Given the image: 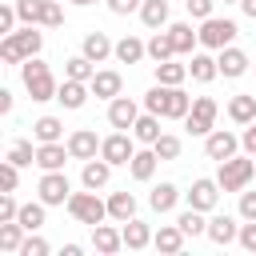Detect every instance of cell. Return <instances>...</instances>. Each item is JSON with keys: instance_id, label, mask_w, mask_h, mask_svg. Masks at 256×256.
<instances>
[{"instance_id": "13", "label": "cell", "mask_w": 256, "mask_h": 256, "mask_svg": "<svg viewBox=\"0 0 256 256\" xmlns=\"http://www.w3.org/2000/svg\"><path fill=\"white\" fill-rule=\"evenodd\" d=\"M88 88H92V96H100V100H116V96L124 92V76L112 72V68H100V72L88 80Z\"/></svg>"}, {"instance_id": "53", "label": "cell", "mask_w": 256, "mask_h": 256, "mask_svg": "<svg viewBox=\"0 0 256 256\" xmlns=\"http://www.w3.org/2000/svg\"><path fill=\"white\" fill-rule=\"evenodd\" d=\"M240 148H244L248 156H256V120H252V124H244V136H240Z\"/></svg>"}, {"instance_id": "23", "label": "cell", "mask_w": 256, "mask_h": 256, "mask_svg": "<svg viewBox=\"0 0 256 256\" xmlns=\"http://www.w3.org/2000/svg\"><path fill=\"white\" fill-rule=\"evenodd\" d=\"M148 204H152V212H172L176 204H180V188L172 184V180H160L156 188H152V196H148Z\"/></svg>"}, {"instance_id": "45", "label": "cell", "mask_w": 256, "mask_h": 256, "mask_svg": "<svg viewBox=\"0 0 256 256\" xmlns=\"http://www.w3.org/2000/svg\"><path fill=\"white\" fill-rule=\"evenodd\" d=\"M16 184H20V164L4 160V164H0V188H4V192H16Z\"/></svg>"}, {"instance_id": "29", "label": "cell", "mask_w": 256, "mask_h": 256, "mask_svg": "<svg viewBox=\"0 0 256 256\" xmlns=\"http://www.w3.org/2000/svg\"><path fill=\"white\" fill-rule=\"evenodd\" d=\"M192 112V96L176 84V88H168V100H164V120H184Z\"/></svg>"}, {"instance_id": "20", "label": "cell", "mask_w": 256, "mask_h": 256, "mask_svg": "<svg viewBox=\"0 0 256 256\" xmlns=\"http://www.w3.org/2000/svg\"><path fill=\"white\" fill-rule=\"evenodd\" d=\"M188 76H192L196 84H212V80L220 76L216 56H208V52H192V60H188Z\"/></svg>"}, {"instance_id": "43", "label": "cell", "mask_w": 256, "mask_h": 256, "mask_svg": "<svg viewBox=\"0 0 256 256\" xmlns=\"http://www.w3.org/2000/svg\"><path fill=\"white\" fill-rule=\"evenodd\" d=\"M152 148H156V156H160V160H176L184 144H180V136H172V132H164V136H160V140H156Z\"/></svg>"}, {"instance_id": "27", "label": "cell", "mask_w": 256, "mask_h": 256, "mask_svg": "<svg viewBox=\"0 0 256 256\" xmlns=\"http://www.w3.org/2000/svg\"><path fill=\"white\" fill-rule=\"evenodd\" d=\"M168 32H172V44H176V56H192V48L200 44V32L192 28V24H168Z\"/></svg>"}, {"instance_id": "14", "label": "cell", "mask_w": 256, "mask_h": 256, "mask_svg": "<svg viewBox=\"0 0 256 256\" xmlns=\"http://www.w3.org/2000/svg\"><path fill=\"white\" fill-rule=\"evenodd\" d=\"M100 144H104V140H96L92 128H76V132L68 136V152H72V160H92V156H100Z\"/></svg>"}, {"instance_id": "25", "label": "cell", "mask_w": 256, "mask_h": 256, "mask_svg": "<svg viewBox=\"0 0 256 256\" xmlns=\"http://www.w3.org/2000/svg\"><path fill=\"white\" fill-rule=\"evenodd\" d=\"M156 164H160V156H156V148L148 144L144 152H136V156L128 160V172H132V180H152V176H156Z\"/></svg>"}, {"instance_id": "32", "label": "cell", "mask_w": 256, "mask_h": 256, "mask_svg": "<svg viewBox=\"0 0 256 256\" xmlns=\"http://www.w3.org/2000/svg\"><path fill=\"white\" fill-rule=\"evenodd\" d=\"M24 236H28V228L20 220H0V252H20Z\"/></svg>"}, {"instance_id": "35", "label": "cell", "mask_w": 256, "mask_h": 256, "mask_svg": "<svg viewBox=\"0 0 256 256\" xmlns=\"http://www.w3.org/2000/svg\"><path fill=\"white\" fill-rule=\"evenodd\" d=\"M176 56V44H172V32L164 28V32H152V40H148V60H156V64H164V60H172Z\"/></svg>"}, {"instance_id": "39", "label": "cell", "mask_w": 256, "mask_h": 256, "mask_svg": "<svg viewBox=\"0 0 256 256\" xmlns=\"http://www.w3.org/2000/svg\"><path fill=\"white\" fill-rule=\"evenodd\" d=\"M44 208H48L44 200H36V204H20V216H16V220H20L28 232H40V228H44Z\"/></svg>"}, {"instance_id": "21", "label": "cell", "mask_w": 256, "mask_h": 256, "mask_svg": "<svg viewBox=\"0 0 256 256\" xmlns=\"http://www.w3.org/2000/svg\"><path fill=\"white\" fill-rule=\"evenodd\" d=\"M108 176H112V164L104 160V156H92V160H84V172H80V184L84 188H104L108 184Z\"/></svg>"}, {"instance_id": "16", "label": "cell", "mask_w": 256, "mask_h": 256, "mask_svg": "<svg viewBox=\"0 0 256 256\" xmlns=\"http://www.w3.org/2000/svg\"><path fill=\"white\" fill-rule=\"evenodd\" d=\"M88 96H92V88H88L84 80H68V76L60 80V92H56V100H60V104H64L68 112L84 108V104H88Z\"/></svg>"}, {"instance_id": "52", "label": "cell", "mask_w": 256, "mask_h": 256, "mask_svg": "<svg viewBox=\"0 0 256 256\" xmlns=\"http://www.w3.org/2000/svg\"><path fill=\"white\" fill-rule=\"evenodd\" d=\"M104 4H108L116 16H128V12H140V4H144V0H104Z\"/></svg>"}, {"instance_id": "2", "label": "cell", "mask_w": 256, "mask_h": 256, "mask_svg": "<svg viewBox=\"0 0 256 256\" xmlns=\"http://www.w3.org/2000/svg\"><path fill=\"white\" fill-rule=\"evenodd\" d=\"M40 48H44V32H36V24H24L20 32L0 40V60L4 64H24L28 56H40Z\"/></svg>"}, {"instance_id": "47", "label": "cell", "mask_w": 256, "mask_h": 256, "mask_svg": "<svg viewBox=\"0 0 256 256\" xmlns=\"http://www.w3.org/2000/svg\"><path fill=\"white\" fill-rule=\"evenodd\" d=\"M16 20H20V16H16V4H0V32H4V36L16 32Z\"/></svg>"}, {"instance_id": "22", "label": "cell", "mask_w": 256, "mask_h": 256, "mask_svg": "<svg viewBox=\"0 0 256 256\" xmlns=\"http://www.w3.org/2000/svg\"><path fill=\"white\" fill-rule=\"evenodd\" d=\"M80 52H84L92 64H104V60L116 52V44H112L104 32H88V36H84V44H80Z\"/></svg>"}, {"instance_id": "7", "label": "cell", "mask_w": 256, "mask_h": 256, "mask_svg": "<svg viewBox=\"0 0 256 256\" xmlns=\"http://www.w3.org/2000/svg\"><path fill=\"white\" fill-rule=\"evenodd\" d=\"M100 156H104L112 168H116V164H128V160L136 156V136H132V132H124V128H116L112 136H104Z\"/></svg>"}, {"instance_id": "31", "label": "cell", "mask_w": 256, "mask_h": 256, "mask_svg": "<svg viewBox=\"0 0 256 256\" xmlns=\"http://www.w3.org/2000/svg\"><path fill=\"white\" fill-rule=\"evenodd\" d=\"M32 140H36V144L64 140V124H60V116H40V120L32 124Z\"/></svg>"}, {"instance_id": "33", "label": "cell", "mask_w": 256, "mask_h": 256, "mask_svg": "<svg viewBox=\"0 0 256 256\" xmlns=\"http://www.w3.org/2000/svg\"><path fill=\"white\" fill-rule=\"evenodd\" d=\"M228 116H232V124H252L256 120V96H248V92L232 96L228 100Z\"/></svg>"}, {"instance_id": "41", "label": "cell", "mask_w": 256, "mask_h": 256, "mask_svg": "<svg viewBox=\"0 0 256 256\" xmlns=\"http://www.w3.org/2000/svg\"><path fill=\"white\" fill-rule=\"evenodd\" d=\"M4 160L20 164V168L36 164V148H32V140H12V148H8V156H4Z\"/></svg>"}, {"instance_id": "5", "label": "cell", "mask_w": 256, "mask_h": 256, "mask_svg": "<svg viewBox=\"0 0 256 256\" xmlns=\"http://www.w3.org/2000/svg\"><path fill=\"white\" fill-rule=\"evenodd\" d=\"M236 20H228V16H208V20H200V44L204 48H212V52H220V48H228L232 40H236Z\"/></svg>"}, {"instance_id": "1", "label": "cell", "mask_w": 256, "mask_h": 256, "mask_svg": "<svg viewBox=\"0 0 256 256\" xmlns=\"http://www.w3.org/2000/svg\"><path fill=\"white\" fill-rule=\"evenodd\" d=\"M20 80H24V88H28V96H32L36 104L56 100V92H60V84H56L52 68H48L40 56H28V60L20 64Z\"/></svg>"}, {"instance_id": "38", "label": "cell", "mask_w": 256, "mask_h": 256, "mask_svg": "<svg viewBox=\"0 0 256 256\" xmlns=\"http://www.w3.org/2000/svg\"><path fill=\"white\" fill-rule=\"evenodd\" d=\"M12 4H16L20 24H44V8H48V0H12Z\"/></svg>"}, {"instance_id": "12", "label": "cell", "mask_w": 256, "mask_h": 256, "mask_svg": "<svg viewBox=\"0 0 256 256\" xmlns=\"http://www.w3.org/2000/svg\"><path fill=\"white\" fill-rule=\"evenodd\" d=\"M68 160H72V152H68V140L36 144V168H44V172H56V168H64Z\"/></svg>"}, {"instance_id": "55", "label": "cell", "mask_w": 256, "mask_h": 256, "mask_svg": "<svg viewBox=\"0 0 256 256\" xmlns=\"http://www.w3.org/2000/svg\"><path fill=\"white\" fill-rule=\"evenodd\" d=\"M240 8H244V16H248V20H256V0H240Z\"/></svg>"}, {"instance_id": "10", "label": "cell", "mask_w": 256, "mask_h": 256, "mask_svg": "<svg viewBox=\"0 0 256 256\" xmlns=\"http://www.w3.org/2000/svg\"><path fill=\"white\" fill-rule=\"evenodd\" d=\"M220 184L216 180H208V176H200V180H192V188L184 192L188 196V208H200V212H212L216 208V200H220Z\"/></svg>"}, {"instance_id": "57", "label": "cell", "mask_w": 256, "mask_h": 256, "mask_svg": "<svg viewBox=\"0 0 256 256\" xmlns=\"http://www.w3.org/2000/svg\"><path fill=\"white\" fill-rule=\"evenodd\" d=\"M224 4H240V0H224Z\"/></svg>"}, {"instance_id": "46", "label": "cell", "mask_w": 256, "mask_h": 256, "mask_svg": "<svg viewBox=\"0 0 256 256\" xmlns=\"http://www.w3.org/2000/svg\"><path fill=\"white\" fill-rule=\"evenodd\" d=\"M184 8H188V16H192V20H208V16H212V8H216V0H184Z\"/></svg>"}, {"instance_id": "36", "label": "cell", "mask_w": 256, "mask_h": 256, "mask_svg": "<svg viewBox=\"0 0 256 256\" xmlns=\"http://www.w3.org/2000/svg\"><path fill=\"white\" fill-rule=\"evenodd\" d=\"M64 76H68V80H84V84H88V80L96 76V64H92L84 52H80V56H68V60H64Z\"/></svg>"}, {"instance_id": "49", "label": "cell", "mask_w": 256, "mask_h": 256, "mask_svg": "<svg viewBox=\"0 0 256 256\" xmlns=\"http://www.w3.org/2000/svg\"><path fill=\"white\" fill-rule=\"evenodd\" d=\"M16 216H20L16 196H12V192H0V220H16Z\"/></svg>"}, {"instance_id": "51", "label": "cell", "mask_w": 256, "mask_h": 256, "mask_svg": "<svg viewBox=\"0 0 256 256\" xmlns=\"http://www.w3.org/2000/svg\"><path fill=\"white\" fill-rule=\"evenodd\" d=\"M240 220H256V192H240Z\"/></svg>"}, {"instance_id": "18", "label": "cell", "mask_w": 256, "mask_h": 256, "mask_svg": "<svg viewBox=\"0 0 256 256\" xmlns=\"http://www.w3.org/2000/svg\"><path fill=\"white\" fill-rule=\"evenodd\" d=\"M184 240H188V236H184L180 224H160V228L152 232V248H156V252H168V256H176V252L184 248Z\"/></svg>"}, {"instance_id": "42", "label": "cell", "mask_w": 256, "mask_h": 256, "mask_svg": "<svg viewBox=\"0 0 256 256\" xmlns=\"http://www.w3.org/2000/svg\"><path fill=\"white\" fill-rule=\"evenodd\" d=\"M164 100H168V84H152V88L144 92V112L164 116Z\"/></svg>"}, {"instance_id": "28", "label": "cell", "mask_w": 256, "mask_h": 256, "mask_svg": "<svg viewBox=\"0 0 256 256\" xmlns=\"http://www.w3.org/2000/svg\"><path fill=\"white\" fill-rule=\"evenodd\" d=\"M112 56H116L120 64H140V60L148 56V44H144V40H136V36H120Z\"/></svg>"}, {"instance_id": "24", "label": "cell", "mask_w": 256, "mask_h": 256, "mask_svg": "<svg viewBox=\"0 0 256 256\" xmlns=\"http://www.w3.org/2000/svg\"><path fill=\"white\" fill-rule=\"evenodd\" d=\"M160 120L164 116H156V112H140L136 116V124H132V136L140 140V144H156L164 132H160Z\"/></svg>"}, {"instance_id": "48", "label": "cell", "mask_w": 256, "mask_h": 256, "mask_svg": "<svg viewBox=\"0 0 256 256\" xmlns=\"http://www.w3.org/2000/svg\"><path fill=\"white\" fill-rule=\"evenodd\" d=\"M64 24V8H60V0H48V8H44V28H60Z\"/></svg>"}, {"instance_id": "34", "label": "cell", "mask_w": 256, "mask_h": 256, "mask_svg": "<svg viewBox=\"0 0 256 256\" xmlns=\"http://www.w3.org/2000/svg\"><path fill=\"white\" fill-rule=\"evenodd\" d=\"M140 20H144V28L160 32L168 24V0H144L140 4Z\"/></svg>"}, {"instance_id": "26", "label": "cell", "mask_w": 256, "mask_h": 256, "mask_svg": "<svg viewBox=\"0 0 256 256\" xmlns=\"http://www.w3.org/2000/svg\"><path fill=\"white\" fill-rule=\"evenodd\" d=\"M120 232H124V248H132V252H140V248H148V244H152V228H148L144 220H136V216H132V220H124V228H120Z\"/></svg>"}, {"instance_id": "4", "label": "cell", "mask_w": 256, "mask_h": 256, "mask_svg": "<svg viewBox=\"0 0 256 256\" xmlns=\"http://www.w3.org/2000/svg\"><path fill=\"white\" fill-rule=\"evenodd\" d=\"M64 208L72 212V220H76V224H88V228H96V224H104V220H108V200H100L92 188L72 192Z\"/></svg>"}, {"instance_id": "6", "label": "cell", "mask_w": 256, "mask_h": 256, "mask_svg": "<svg viewBox=\"0 0 256 256\" xmlns=\"http://www.w3.org/2000/svg\"><path fill=\"white\" fill-rule=\"evenodd\" d=\"M216 112H220V104H216L212 96H196V100H192V112L184 116V128H188L192 136H208V132L216 128Z\"/></svg>"}, {"instance_id": "37", "label": "cell", "mask_w": 256, "mask_h": 256, "mask_svg": "<svg viewBox=\"0 0 256 256\" xmlns=\"http://www.w3.org/2000/svg\"><path fill=\"white\" fill-rule=\"evenodd\" d=\"M188 80V64H176V60H164V64H156V84H168V88H176V84H184Z\"/></svg>"}, {"instance_id": "19", "label": "cell", "mask_w": 256, "mask_h": 256, "mask_svg": "<svg viewBox=\"0 0 256 256\" xmlns=\"http://www.w3.org/2000/svg\"><path fill=\"white\" fill-rule=\"evenodd\" d=\"M92 248H96L100 256H116V252L124 248V232L112 228V224H96V228H92Z\"/></svg>"}, {"instance_id": "15", "label": "cell", "mask_w": 256, "mask_h": 256, "mask_svg": "<svg viewBox=\"0 0 256 256\" xmlns=\"http://www.w3.org/2000/svg\"><path fill=\"white\" fill-rule=\"evenodd\" d=\"M216 64H220V76L236 80V76H244V72H248V64H252V60H248L236 44H228V48H220V52H216Z\"/></svg>"}, {"instance_id": "56", "label": "cell", "mask_w": 256, "mask_h": 256, "mask_svg": "<svg viewBox=\"0 0 256 256\" xmlns=\"http://www.w3.org/2000/svg\"><path fill=\"white\" fill-rule=\"evenodd\" d=\"M72 4H80V8H88V4H96V0H72Z\"/></svg>"}, {"instance_id": "54", "label": "cell", "mask_w": 256, "mask_h": 256, "mask_svg": "<svg viewBox=\"0 0 256 256\" xmlns=\"http://www.w3.org/2000/svg\"><path fill=\"white\" fill-rule=\"evenodd\" d=\"M0 112H4V116L12 112V92H8V88H0Z\"/></svg>"}, {"instance_id": "11", "label": "cell", "mask_w": 256, "mask_h": 256, "mask_svg": "<svg viewBox=\"0 0 256 256\" xmlns=\"http://www.w3.org/2000/svg\"><path fill=\"white\" fill-rule=\"evenodd\" d=\"M136 116H140V104H136L132 96L120 92L116 100H108V124H112V128H124V132H128V128L136 124Z\"/></svg>"}, {"instance_id": "9", "label": "cell", "mask_w": 256, "mask_h": 256, "mask_svg": "<svg viewBox=\"0 0 256 256\" xmlns=\"http://www.w3.org/2000/svg\"><path fill=\"white\" fill-rule=\"evenodd\" d=\"M236 148H240V136L236 132H228V128H212L208 136H204V156L208 160H228V156H236Z\"/></svg>"}, {"instance_id": "44", "label": "cell", "mask_w": 256, "mask_h": 256, "mask_svg": "<svg viewBox=\"0 0 256 256\" xmlns=\"http://www.w3.org/2000/svg\"><path fill=\"white\" fill-rule=\"evenodd\" d=\"M16 256H48V240H44V236H36V232H28Z\"/></svg>"}, {"instance_id": "40", "label": "cell", "mask_w": 256, "mask_h": 256, "mask_svg": "<svg viewBox=\"0 0 256 256\" xmlns=\"http://www.w3.org/2000/svg\"><path fill=\"white\" fill-rule=\"evenodd\" d=\"M176 224L184 228V236H200V232H208V220H204L200 208H184V212L176 216Z\"/></svg>"}, {"instance_id": "30", "label": "cell", "mask_w": 256, "mask_h": 256, "mask_svg": "<svg viewBox=\"0 0 256 256\" xmlns=\"http://www.w3.org/2000/svg\"><path fill=\"white\" fill-rule=\"evenodd\" d=\"M108 216L116 220V224H124V220H132L136 216V196L124 188V192H112L108 196Z\"/></svg>"}, {"instance_id": "17", "label": "cell", "mask_w": 256, "mask_h": 256, "mask_svg": "<svg viewBox=\"0 0 256 256\" xmlns=\"http://www.w3.org/2000/svg\"><path fill=\"white\" fill-rule=\"evenodd\" d=\"M204 236H208L212 244H220V248H224V244H232V240L240 236V228H236V216H228V212H216V216L208 220V232H204Z\"/></svg>"}, {"instance_id": "50", "label": "cell", "mask_w": 256, "mask_h": 256, "mask_svg": "<svg viewBox=\"0 0 256 256\" xmlns=\"http://www.w3.org/2000/svg\"><path fill=\"white\" fill-rule=\"evenodd\" d=\"M236 240H240V248L256 252V220H244V224H240V236H236Z\"/></svg>"}, {"instance_id": "8", "label": "cell", "mask_w": 256, "mask_h": 256, "mask_svg": "<svg viewBox=\"0 0 256 256\" xmlns=\"http://www.w3.org/2000/svg\"><path fill=\"white\" fill-rule=\"evenodd\" d=\"M36 192H40V200H44L48 208H56V204H68V196H72V180L64 176V168H56V172H44V176H40Z\"/></svg>"}, {"instance_id": "3", "label": "cell", "mask_w": 256, "mask_h": 256, "mask_svg": "<svg viewBox=\"0 0 256 256\" xmlns=\"http://www.w3.org/2000/svg\"><path fill=\"white\" fill-rule=\"evenodd\" d=\"M252 176H256V156H228V160H220V168H216V184L224 188V192H244L248 184H252Z\"/></svg>"}]
</instances>
